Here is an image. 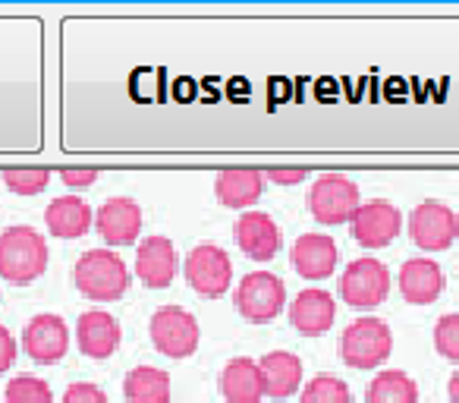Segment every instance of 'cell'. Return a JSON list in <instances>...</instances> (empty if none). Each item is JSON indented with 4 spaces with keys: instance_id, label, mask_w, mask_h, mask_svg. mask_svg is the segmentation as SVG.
Wrapping results in <instances>:
<instances>
[{
    "instance_id": "1",
    "label": "cell",
    "mask_w": 459,
    "mask_h": 403,
    "mask_svg": "<svg viewBox=\"0 0 459 403\" xmlns=\"http://www.w3.org/2000/svg\"><path fill=\"white\" fill-rule=\"evenodd\" d=\"M48 268V243L32 227H10L0 233V277L10 284H32Z\"/></svg>"
},
{
    "instance_id": "2",
    "label": "cell",
    "mask_w": 459,
    "mask_h": 403,
    "mask_svg": "<svg viewBox=\"0 0 459 403\" xmlns=\"http://www.w3.org/2000/svg\"><path fill=\"white\" fill-rule=\"evenodd\" d=\"M76 287L95 302H114L129 290V271L117 252L89 250L76 262Z\"/></svg>"
},
{
    "instance_id": "3",
    "label": "cell",
    "mask_w": 459,
    "mask_h": 403,
    "mask_svg": "<svg viewBox=\"0 0 459 403\" xmlns=\"http://www.w3.org/2000/svg\"><path fill=\"white\" fill-rule=\"evenodd\" d=\"M394 350V334L381 319H356L340 337V356L350 369H375Z\"/></svg>"
},
{
    "instance_id": "4",
    "label": "cell",
    "mask_w": 459,
    "mask_h": 403,
    "mask_svg": "<svg viewBox=\"0 0 459 403\" xmlns=\"http://www.w3.org/2000/svg\"><path fill=\"white\" fill-rule=\"evenodd\" d=\"M359 206L362 202H359L356 180L337 177V173L318 177L312 183V192H308V208H312V218L318 224H331V227L346 224V221H352Z\"/></svg>"
},
{
    "instance_id": "5",
    "label": "cell",
    "mask_w": 459,
    "mask_h": 403,
    "mask_svg": "<svg viewBox=\"0 0 459 403\" xmlns=\"http://www.w3.org/2000/svg\"><path fill=\"white\" fill-rule=\"evenodd\" d=\"M233 302H237L243 319L255 321V325H264V321H274L277 315H281L283 302H287V287H283L281 277L271 275V271H252V275H246L243 281H239Z\"/></svg>"
},
{
    "instance_id": "6",
    "label": "cell",
    "mask_w": 459,
    "mask_h": 403,
    "mask_svg": "<svg viewBox=\"0 0 459 403\" xmlns=\"http://www.w3.org/2000/svg\"><path fill=\"white\" fill-rule=\"evenodd\" d=\"M390 293V271L377 258H356L340 277V296L352 309H375Z\"/></svg>"
},
{
    "instance_id": "7",
    "label": "cell",
    "mask_w": 459,
    "mask_h": 403,
    "mask_svg": "<svg viewBox=\"0 0 459 403\" xmlns=\"http://www.w3.org/2000/svg\"><path fill=\"white\" fill-rule=\"evenodd\" d=\"M456 233H459V218L444 202H421L409 215V237L425 252L450 250L456 243Z\"/></svg>"
},
{
    "instance_id": "8",
    "label": "cell",
    "mask_w": 459,
    "mask_h": 403,
    "mask_svg": "<svg viewBox=\"0 0 459 403\" xmlns=\"http://www.w3.org/2000/svg\"><path fill=\"white\" fill-rule=\"evenodd\" d=\"M198 321L192 312L179 306H164L152 315V344L158 346L164 356L186 359L198 350Z\"/></svg>"
},
{
    "instance_id": "9",
    "label": "cell",
    "mask_w": 459,
    "mask_h": 403,
    "mask_svg": "<svg viewBox=\"0 0 459 403\" xmlns=\"http://www.w3.org/2000/svg\"><path fill=\"white\" fill-rule=\"evenodd\" d=\"M233 277V262L230 256L214 243H202L186 256V281L195 293L202 296H223L230 290Z\"/></svg>"
},
{
    "instance_id": "10",
    "label": "cell",
    "mask_w": 459,
    "mask_h": 403,
    "mask_svg": "<svg viewBox=\"0 0 459 403\" xmlns=\"http://www.w3.org/2000/svg\"><path fill=\"white\" fill-rule=\"evenodd\" d=\"M403 227V215L396 206L384 202V198H375V202H362L356 208L350 221V233L359 246L365 250H381V246L394 243L396 233Z\"/></svg>"
},
{
    "instance_id": "11",
    "label": "cell",
    "mask_w": 459,
    "mask_h": 403,
    "mask_svg": "<svg viewBox=\"0 0 459 403\" xmlns=\"http://www.w3.org/2000/svg\"><path fill=\"white\" fill-rule=\"evenodd\" d=\"M22 346L26 353L41 365H54L64 359L66 346H70V331L66 321L54 312H41L22 328Z\"/></svg>"
},
{
    "instance_id": "12",
    "label": "cell",
    "mask_w": 459,
    "mask_h": 403,
    "mask_svg": "<svg viewBox=\"0 0 459 403\" xmlns=\"http://www.w3.org/2000/svg\"><path fill=\"white\" fill-rule=\"evenodd\" d=\"M95 231H98V237L110 246L135 243V237H139V231H142V208L126 196L110 198V202H104V206L98 208Z\"/></svg>"
},
{
    "instance_id": "13",
    "label": "cell",
    "mask_w": 459,
    "mask_h": 403,
    "mask_svg": "<svg viewBox=\"0 0 459 403\" xmlns=\"http://www.w3.org/2000/svg\"><path fill=\"white\" fill-rule=\"evenodd\" d=\"M237 246L255 262H271L281 252V227L264 212H246L237 221Z\"/></svg>"
},
{
    "instance_id": "14",
    "label": "cell",
    "mask_w": 459,
    "mask_h": 403,
    "mask_svg": "<svg viewBox=\"0 0 459 403\" xmlns=\"http://www.w3.org/2000/svg\"><path fill=\"white\" fill-rule=\"evenodd\" d=\"M135 275L142 284L152 290H164L173 284L177 275V252L167 237H148L142 240L139 252H135Z\"/></svg>"
},
{
    "instance_id": "15",
    "label": "cell",
    "mask_w": 459,
    "mask_h": 403,
    "mask_svg": "<svg viewBox=\"0 0 459 403\" xmlns=\"http://www.w3.org/2000/svg\"><path fill=\"white\" fill-rule=\"evenodd\" d=\"M333 315H337V302L327 290H302L299 296L290 306V321L299 334L306 337H321L327 328L333 325Z\"/></svg>"
},
{
    "instance_id": "16",
    "label": "cell",
    "mask_w": 459,
    "mask_h": 403,
    "mask_svg": "<svg viewBox=\"0 0 459 403\" xmlns=\"http://www.w3.org/2000/svg\"><path fill=\"white\" fill-rule=\"evenodd\" d=\"M76 340L85 356L108 359V356H114L117 346H120V325H117L114 315L101 312V309H91V312L79 315Z\"/></svg>"
},
{
    "instance_id": "17",
    "label": "cell",
    "mask_w": 459,
    "mask_h": 403,
    "mask_svg": "<svg viewBox=\"0 0 459 403\" xmlns=\"http://www.w3.org/2000/svg\"><path fill=\"white\" fill-rule=\"evenodd\" d=\"M440 290H444V271L431 258H409L400 268V293L406 302L425 306L437 300Z\"/></svg>"
},
{
    "instance_id": "18",
    "label": "cell",
    "mask_w": 459,
    "mask_h": 403,
    "mask_svg": "<svg viewBox=\"0 0 459 403\" xmlns=\"http://www.w3.org/2000/svg\"><path fill=\"white\" fill-rule=\"evenodd\" d=\"M264 189V173L258 167H227L217 173L214 192L221 206L227 208H249Z\"/></svg>"
},
{
    "instance_id": "19",
    "label": "cell",
    "mask_w": 459,
    "mask_h": 403,
    "mask_svg": "<svg viewBox=\"0 0 459 403\" xmlns=\"http://www.w3.org/2000/svg\"><path fill=\"white\" fill-rule=\"evenodd\" d=\"M293 268L308 281H321L331 277V271L337 268V246L325 233H306L296 240L293 246Z\"/></svg>"
},
{
    "instance_id": "20",
    "label": "cell",
    "mask_w": 459,
    "mask_h": 403,
    "mask_svg": "<svg viewBox=\"0 0 459 403\" xmlns=\"http://www.w3.org/2000/svg\"><path fill=\"white\" fill-rule=\"evenodd\" d=\"M221 394L227 397V403H258L264 397L262 372L258 363L239 356L230 359L221 372Z\"/></svg>"
},
{
    "instance_id": "21",
    "label": "cell",
    "mask_w": 459,
    "mask_h": 403,
    "mask_svg": "<svg viewBox=\"0 0 459 403\" xmlns=\"http://www.w3.org/2000/svg\"><path fill=\"white\" fill-rule=\"evenodd\" d=\"M91 208L89 202L76 196H64V198H54L51 206L45 208V224L54 237L60 240H76V237H85L91 227Z\"/></svg>"
},
{
    "instance_id": "22",
    "label": "cell",
    "mask_w": 459,
    "mask_h": 403,
    "mask_svg": "<svg viewBox=\"0 0 459 403\" xmlns=\"http://www.w3.org/2000/svg\"><path fill=\"white\" fill-rule=\"evenodd\" d=\"M258 372H262V384L264 394L274 397V400H283V397H293L302 384V363L293 353H268V356L258 363Z\"/></svg>"
},
{
    "instance_id": "23",
    "label": "cell",
    "mask_w": 459,
    "mask_h": 403,
    "mask_svg": "<svg viewBox=\"0 0 459 403\" xmlns=\"http://www.w3.org/2000/svg\"><path fill=\"white\" fill-rule=\"evenodd\" d=\"M129 403H170V375L154 365H139L123 381Z\"/></svg>"
},
{
    "instance_id": "24",
    "label": "cell",
    "mask_w": 459,
    "mask_h": 403,
    "mask_svg": "<svg viewBox=\"0 0 459 403\" xmlns=\"http://www.w3.org/2000/svg\"><path fill=\"white\" fill-rule=\"evenodd\" d=\"M365 400L368 403H419V388H415V381L406 372L387 369L377 378H371Z\"/></svg>"
},
{
    "instance_id": "25",
    "label": "cell",
    "mask_w": 459,
    "mask_h": 403,
    "mask_svg": "<svg viewBox=\"0 0 459 403\" xmlns=\"http://www.w3.org/2000/svg\"><path fill=\"white\" fill-rule=\"evenodd\" d=\"M299 403H350V388L337 375H315L302 390Z\"/></svg>"
},
{
    "instance_id": "26",
    "label": "cell",
    "mask_w": 459,
    "mask_h": 403,
    "mask_svg": "<svg viewBox=\"0 0 459 403\" xmlns=\"http://www.w3.org/2000/svg\"><path fill=\"white\" fill-rule=\"evenodd\" d=\"M4 183L16 196H39L51 183V171L48 167H7L4 171Z\"/></svg>"
},
{
    "instance_id": "27",
    "label": "cell",
    "mask_w": 459,
    "mask_h": 403,
    "mask_svg": "<svg viewBox=\"0 0 459 403\" xmlns=\"http://www.w3.org/2000/svg\"><path fill=\"white\" fill-rule=\"evenodd\" d=\"M7 403H54V394L41 378L16 375L7 384Z\"/></svg>"
},
{
    "instance_id": "28",
    "label": "cell",
    "mask_w": 459,
    "mask_h": 403,
    "mask_svg": "<svg viewBox=\"0 0 459 403\" xmlns=\"http://www.w3.org/2000/svg\"><path fill=\"white\" fill-rule=\"evenodd\" d=\"M434 346L444 359H453L459 363V315H444L437 319V328H434Z\"/></svg>"
},
{
    "instance_id": "29",
    "label": "cell",
    "mask_w": 459,
    "mask_h": 403,
    "mask_svg": "<svg viewBox=\"0 0 459 403\" xmlns=\"http://www.w3.org/2000/svg\"><path fill=\"white\" fill-rule=\"evenodd\" d=\"M64 403H108V394L91 381H76L66 388Z\"/></svg>"
},
{
    "instance_id": "30",
    "label": "cell",
    "mask_w": 459,
    "mask_h": 403,
    "mask_svg": "<svg viewBox=\"0 0 459 403\" xmlns=\"http://www.w3.org/2000/svg\"><path fill=\"white\" fill-rule=\"evenodd\" d=\"M262 173H264V180H274L277 186H293L308 177L306 167H268V171H262Z\"/></svg>"
},
{
    "instance_id": "31",
    "label": "cell",
    "mask_w": 459,
    "mask_h": 403,
    "mask_svg": "<svg viewBox=\"0 0 459 403\" xmlns=\"http://www.w3.org/2000/svg\"><path fill=\"white\" fill-rule=\"evenodd\" d=\"M60 180H64L66 186H73V189H79V186L95 183L98 171L95 167H64V171H60Z\"/></svg>"
},
{
    "instance_id": "32",
    "label": "cell",
    "mask_w": 459,
    "mask_h": 403,
    "mask_svg": "<svg viewBox=\"0 0 459 403\" xmlns=\"http://www.w3.org/2000/svg\"><path fill=\"white\" fill-rule=\"evenodd\" d=\"M13 359H16V340H13V334H10L7 328L0 325V375L13 365Z\"/></svg>"
},
{
    "instance_id": "33",
    "label": "cell",
    "mask_w": 459,
    "mask_h": 403,
    "mask_svg": "<svg viewBox=\"0 0 459 403\" xmlns=\"http://www.w3.org/2000/svg\"><path fill=\"white\" fill-rule=\"evenodd\" d=\"M446 394H450V403H459V372L450 378V384H446Z\"/></svg>"
}]
</instances>
